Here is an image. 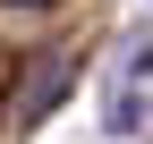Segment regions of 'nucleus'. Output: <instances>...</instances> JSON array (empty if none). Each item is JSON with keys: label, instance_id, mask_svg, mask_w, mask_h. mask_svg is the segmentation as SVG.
Returning <instances> with one entry per match:
<instances>
[{"label": "nucleus", "instance_id": "f03ea898", "mask_svg": "<svg viewBox=\"0 0 153 144\" xmlns=\"http://www.w3.org/2000/svg\"><path fill=\"white\" fill-rule=\"evenodd\" d=\"M9 9H43V0H9Z\"/></svg>", "mask_w": 153, "mask_h": 144}, {"label": "nucleus", "instance_id": "f257e3e1", "mask_svg": "<svg viewBox=\"0 0 153 144\" xmlns=\"http://www.w3.org/2000/svg\"><path fill=\"white\" fill-rule=\"evenodd\" d=\"M60 68H68V60H43V68H34V93H26V110H34V119L60 102Z\"/></svg>", "mask_w": 153, "mask_h": 144}]
</instances>
